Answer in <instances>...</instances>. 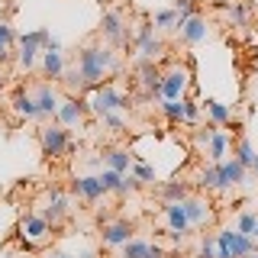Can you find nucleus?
<instances>
[{"label": "nucleus", "instance_id": "f257e3e1", "mask_svg": "<svg viewBox=\"0 0 258 258\" xmlns=\"http://www.w3.org/2000/svg\"><path fill=\"white\" fill-rule=\"evenodd\" d=\"M119 71V58L116 48L107 45L103 39H91L87 45L78 48V61L71 68H64V87H68L71 97H84L87 91H94L97 84H103V78L116 75Z\"/></svg>", "mask_w": 258, "mask_h": 258}, {"label": "nucleus", "instance_id": "f03ea898", "mask_svg": "<svg viewBox=\"0 0 258 258\" xmlns=\"http://www.w3.org/2000/svg\"><path fill=\"white\" fill-rule=\"evenodd\" d=\"M84 100H87V110H91L94 116L129 110V94H123L119 87H113V84H97L94 91L84 94Z\"/></svg>", "mask_w": 258, "mask_h": 258}, {"label": "nucleus", "instance_id": "7ed1b4c3", "mask_svg": "<svg viewBox=\"0 0 258 258\" xmlns=\"http://www.w3.org/2000/svg\"><path fill=\"white\" fill-rule=\"evenodd\" d=\"M39 149H42V155L48 161H58L68 155V149H71V136H68V129H64L61 123H42L39 126Z\"/></svg>", "mask_w": 258, "mask_h": 258}, {"label": "nucleus", "instance_id": "20e7f679", "mask_svg": "<svg viewBox=\"0 0 258 258\" xmlns=\"http://www.w3.org/2000/svg\"><path fill=\"white\" fill-rule=\"evenodd\" d=\"M258 248V242L245 232H239L236 226L216 232V258H245Z\"/></svg>", "mask_w": 258, "mask_h": 258}, {"label": "nucleus", "instance_id": "39448f33", "mask_svg": "<svg viewBox=\"0 0 258 258\" xmlns=\"http://www.w3.org/2000/svg\"><path fill=\"white\" fill-rule=\"evenodd\" d=\"M48 36H52L48 29H32V32H23V36L16 39V48H20L16 58H20V68L23 71H32L39 64V58H42V52H45Z\"/></svg>", "mask_w": 258, "mask_h": 258}, {"label": "nucleus", "instance_id": "423d86ee", "mask_svg": "<svg viewBox=\"0 0 258 258\" xmlns=\"http://www.w3.org/2000/svg\"><path fill=\"white\" fill-rule=\"evenodd\" d=\"M100 39L107 45H113V48H126L129 42H133L123 10H103V16H100Z\"/></svg>", "mask_w": 258, "mask_h": 258}, {"label": "nucleus", "instance_id": "0eeeda50", "mask_svg": "<svg viewBox=\"0 0 258 258\" xmlns=\"http://www.w3.org/2000/svg\"><path fill=\"white\" fill-rule=\"evenodd\" d=\"M190 87V68L181 61H171L165 71H161V100H181L187 97Z\"/></svg>", "mask_w": 258, "mask_h": 258}, {"label": "nucleus", "instance_id": "6e6552de", "mask_svg": "<svg viewBox=\"0 0 258 258\" xmlns=\"http://www.w3.org/2000/svg\"><path fill=\"white\" fill-rule=\"evenodd\" d=\"M16 236H20V242H32L36 248H42L52 239V223L42 213H26L20 220V226H16Z\"/></svg>", "mask_w": 258, "mask_h": 258}, {"label": "nucleus", "instance_id": "1a4fd4ad", "mask_svg": "<svg viewBox=\"0 0 258 258\" xmlns=\"http://www.w3.org/2000/svg\"><path fill=\"white\" fill-rule=\"evenodd\" d=\"M133 45H136V55H139V58H149V61H155L158 55L165 52V42H161L158 29L152 26V20H142V23H139Z\"/></svg>", "mask_w": 258, "mask_h": 258}, {"label": "nucleus", "instance_id": "9d476101", "mask_svg": "<svg viewBox=\"0 0 258 258\" xmlns=\"http://www.w3.org/2000/svg\"><path fill=\"white\" fill-rule=\"evenodd\" d=\"M184 213H187V220L194 229H207V226H213L216 213H213V204L204 197V194H187V197L181 200Z\"/></svg>", "mask_w": 258, "mask_h": 258}, {"label": "nucleus", "instance_id": "9b49d317", "mask_svg": "<svg viewBox=\"0 0 258 258\" xmlns=\"http://www.w3.org/2000/svg\"><path fill=\"white\" fill-rule=\"evenodd\" d=\"M87 100L84 97H61V103H58V113H55V123H61L64 129H78L81 123H84V116H87Z\"/></svg>", "mask_w": 258, "mask_h": 258}, {"label": "nucleus", "instance_id": "f8f14e48", "mask_svg": "<svg viewBox=\"0 0 258 258\" xmlns=\"http://www.w3.org/2000/svg\"><path fill=\"white\" fill-rule=\"evenodd\" d=\"M133 239V223L129 220H103L100 223V245L103 248H123Z\"/></svg>", "mask_w": 258, "mask_h": 258}, {"label": "nucleus", "instance_id": "ddd939ff", "mask_svg": "<svg viewBox=\"0 0 258 258\" xmlns=\"http://www.w3.org/2000/svg\"><path fill=\"white\" fill-rule=\"evenodd\" d=\"M32 97H36V107H39V119H42V123H52L55 113H58V103H61L58 91L52 87V81H39V84L32 87Z\"/></svg>", "mask_w": 258, "mask_h": 258}, {"label": "nucleus", "instance_id": "4468645a", "mask_svg": "<svg viewBox=\"0 0 258 258\" xmlns=\"http://www.w3.org/2000/svg\"><path fill=\"white\" fill-rule=\"evenodd\" d=\"M216 168H220V184H223V190L245 187V184H248V168L242 165L236 155H229V158L216 161Z\"/></svg>", "mask_w": 258, "mask_h": 258}, {"label": "nucleus", "instance_id": "2eb2a0df", "mask_svg": "<svg viewBox=\"0 0 258 258\" xmlns=\"http://www.w3.org/2000/svg\"><path fill=\"white\" fill-rule=\"evenodd\" d=\"M136 78H139V87L152 100H161V68L149 58H139L136 61Z\"/></svg>", "mask_w": 258, "mask_h": 258}, {"label": "nucleus", "instance_id": "dca6fc26", "mask_svg": "<svg viewBox=\"0 0 258 258\" xmlns=\"http://www.w3.org/2000/svg\"><path fill=\"white\" fill-rule=\"evenodd\" d=\"M68 194H64L61 187H48V194H45V204H42V210L39 213L45 216L48 223H52V229L55 226H61V220L68 216Z\"/></svg>", "mask_w": 258, "mask_h": 258}, {"label": "nucleus", "instance_id": "f3484780", "mask_svg": "<svg viewBox=\"0 0 258 258\" xmlns=\"http://www.w3.org/2000/svg\"><path fill=\"white\" fill-rule=\"evenodd\" d=\"M207 39V20L200 13H194L190 20H184L181 26H177V45H184V48H194V45H200Z\"/></svg>", "mask_w": 258, "mask_h": 258}, {"label": "nucleus", "instance_id": "a211bd4d", "mask_svg": "<svg viewBox=\"0 0 258 258\" xmlns=\"http://www.w3.org/2000/svg\"><path fill=\"white\" fill-rule=\"evenodd\" d=\"M71 194L84 204H97L103 197V187H100V174H78L71 181Z\"/></svg>", "mask_w": 258, "mask_h": 258}, {"label": "nucleus", "instance_id": "6ab92c4d", "mask_svg": "<svg viewBox=\"0 0 258 258\" xmlns=\"http://www.w3.org/2000/svg\"><path fill=\"white\" fill-rule=\"evenodd\" d=\"M10 110H13V116L20 119V123H36L39 119V107H36V97H32V91H16L10 97Z\"/></svg>", "mask_w": 258, "mask_h": 258}, {"label": "nucleus", "instance_id": "aec40b11", "mask_svg": "<svg viewBox=\"0 0 258 258\" xmlns=\"http://www.w3.org/2000/svg\"><path fill=\"white\" fill-rule=\"evenodd\" d=\"M39 68H42V78H52V81H61L64 75V55H61V48H45L42 52V58H39Z\"/></svg>", "mask_w": 258, "mask_h": 258}, {"label": "nucleus", "instance_id": "412c9836", "mask_svg": "<svg viewBox=\"0 0 258 258\" xmlns=\"http://www.w3.org/2000/svg\"><path fill=\"white\" fill-rule=\"evenodd\" d=\"M229 145H232V139H229V133H226L223 126H216L213 129V136H210V142H207V158L210 161H223V158H229Z\"/></svg>", "mask_w": 258, "mask_h": 258}, {"label": "nucleus", "instance_id": "4be33fe9", "mask_svg": "<svg viewBox=\"0 0 258 258\" xmlns=\"http://www.w3.org/2000/svg\"><path fill=\"white\" fill-rule=\"evenodd\" d=\"M165 226H168V232H181V236H187L194 229L187 213H184V207H181V200L177 204H165Z\"/></svg>", "mask_w": 258, "mask_h": 258}, {"label": "nucleus", "instance_id": "5701e85b", "mask_svg": "<svg viewBox=\"0 0 258 258\" xmlns=\"http://www.w3.org/2000/svg\"><path fill=\"white\" fill-rule=\"evenodd\" d=\"M103 155V168H113V171H119V174H126L129 168H133V155H129V149H103L100 152Z\"/></svg>", "mask_w": 258, "mask_h": 258}, {"label": "nucleus", "instance_id": "b1692460", "mask_svg": "<svg viewBox=\"0 0 258 258\" xmlns=\"http://www.w3.org/2000/svg\"><path fill=\"white\" fill-rule=\"evenodd\" d=\"M190 194L187 187V181H181V177H174V181H165L158 187V197H161V204H177V200H184Z\"/></svg>", "mask_w": 258, "mask_h": 258}, {"label": "nucleus", "instance_id": "393cba45", "mask_svg": "<svg viewBox=\"0 0 258 258\" xmlns=\"http://www.w3.org/2000/svg\"><path fill=\"white\" fill-rule=\"evenodd\" d=\"M204 110H207V116H210V123H213V126H229L232 110L226 107V103L213 100V97H207V100H204Z\"/></svg>", "mask_w": 258, "mask_h": 258}, {"label": "nucleus", "instance_id": "a878e982", "mask_svg": "<svg viewBox=\"0 0 258 258\" xmlns=\"http://www.w3.org/2000/svg\"><path fill=\"white\" fill-rule=\"evenodd\" d=\"M197 187H200V190H210V194L223 190V184H220V168H216V161H210L207 168H200V174H197Z\"/></svg>", "mask_w": 258, "mask_h": 258}, {"label": "nucleus", "instance_id": "bb28decb", "mask_svg": "<svg viewBox=\"0 0 258 258\" xmlns=\"http://www.w3.org/2000/svg\"><path fill=\"white\" fill-rule=\"evenodd\" d=\"M152 245L155 242H149V239H129L119 258H152Z\"/></svg>", "mask_w": 258, "mask_h": 258}, {"label": "nucleus", "instance_id": "cd10ccee", "mask_svg": "<svg viewBox=\"0 0 258 258\" xmlns=\"http://www.w3.org/2000/svg\"><path fill=\"white\" fill-rule=\"evenodd\" d=\"M232 155H236L242 165L248 168V171H252V165H255V158H258L255 149H252V142H248L245 136H239V139H236V145H232Z\"/></svg>", "mask_w": 258, "mask_h": 258}, {"label": "nucleus", "instance_id": "c85d7f7f", "mask_svg": "<svg viewBox=\"0 0 258 258\" xmlns=\"http://www.w3.org/2000/svg\"><path fill=\"white\" fill-rule=\"evenodd\" d=\"M158 113L168 123H181L184 119V97L181 100H158Z\"/></svg>", "mask_w": 258, "mask_h": 258}, {"label": "nucleus", "instance_id": "c756f323", "mask_svg": "<svg viewBox=\"0 0 258 258\" xmlns=\"http://www.w3.org/2000/svg\"><path fill=\"white\" fill-rule=\"evenodd\" d=\"M152 26H155V29H177V10H174V7L158 10L155 16H152Z\"/></svg>", "mask_w": 258, "mask_h": 258}, {"label": "nucleus", "instance_id": "7c9ffc66", "mask_svg": "<svg viewBox=\"0 0 258 258\" xmlns=\"http://www.w3.org/2000/svg\"><path fill=\"white\" fill-rule=\"evenodd\" d=\"M181 126H200V103L197 100H190V97H184V119H181Z\"/></svg>", "mask_w": 258, "mask_h": 258}, {"label": "nucleus", "instance_id": "2f4dec72", "mask_svg": "<svg viewBox=\"0 0 258 258\" xmlns=\"http://www.w3.org/2000/svg\"><path fill=\"white\" fill-rule=\"evenodd\" d=\"M255 223H258V210H242V213L236 216V229L245 232V236L255 232Z\"/></svg>", "mask_w": 258, "mask_h": 258}, {"label": "nucleus", "instance_id": "473e14b6", "mask_svg": "<svg viewBox=\"0 0 258 258\" xmlns=\"http://www.w3.org/2000/svg\"><path fill=\"white\" fill-rule=\"evenodd\" d=\"M226 20H229V26H248V10L242 4H229L226 7Z\"/></svg>", "mask_w": 258, "mask_h": 258}, {"label": "nucleus", "instance_id": "72a5a7b5", "mask_svg": "<svg viewBox=\"0 0 258 258\" xmlns=\"http://www.w3.org/2000/svg\"><path fill=\"white\" fill-rule=\"evenodd\" d=\"M129 171L139 177L142 184H152V181H155V168H152V165H145L142 158H133V168H129Z\"/></svg>", "mask_w": 258, "mask_h": 258}, {"label": "nucleus", "instance_id": "f704fd0d", "mask_svg": "<svg viewBox=\"0 0 258 258\" xmlns=\"http://www.w3.org/2000/svg\"><path fill=\"white\" fill-rule=\"evenodd\" d=\"M100 123H103V129H110V133H126V116L123 113H103Z\"/></svg>", "mask_w": 258, "mask_h": 258}, {"label": "nucleus", "instance_id": "c9c22d12", "mask_svg": "<svg viewBox=\"0 0 258 258\" xmlns=\"http://www.w3.org/2000/svg\"><path fill=\"white\" fill-rule=\"evenodd\" d=\"M0 39H7L10 45H16V39H20V36H16V29H13L7 20H0Z\"/></svg>", "mask_w": 258, "mask_h": 258}, {"label": "nucleus", "instance_id": "e433bc0d", "mask_svg": "<svg viewBox=\"0 0 258 258\" xmlns=\"http://www.w3.org/2000/svg\"><path fill=\"white\" fill-rule=\"evenodd\" d=\"M10 52H13V45L7 42V39H0V61H7V58H10Z\"/></svg>", "mask_w": 258, "mask_h": 258}, {"label": "nucleus", "instance_id": "4c0bfd02", "mask_svg": "<svg viewBox=\"0 0 258 258\" xmlns=\"http://www.w3.org/2000/svg\"><path fill=\"white\" fill-rule=\"evenodd\" d=\"M81 258H100V255H97V252H84V255H81Z\"/></svg>", "mask_w": 258, "mask_h": 258}, {"label": "nucleus", "instance_id": "58836bf2", "mask_svg": "<svg viewBox=\"0 0 258 258\" xmlns=\"http://www.w3.org/2000/svg\"><path fill=\"white\" fill-rule=\"evenodd\" d=\"M52 258H71V255H64V252H55V255H52Z\"/></svg>", "mask_w": 258, "mask_h": 258}, {"label": "nucleus", "instance_id": "ea45409f", "mask_svg": "<svg viewBox=\"0 0 258 258\" xmlns=\"http://www.w3.org/2000/svg\"><path fill=\"white\" fill-rule=\"evenodd\" d=\"M252 239H255V242H258V223H255V232H252Z\"/></svg>", "mask_w": 258, "mask_h": 258}, {"label": "nucleus", "instance_id": "a19ab883", "mask_svg": "<svg viewBox=\"0 0 258 258\" xmlns=\"http://www.w3.org/2000/svg\"><path fill=\"white\" fill-rule=\"evenodd\" d=\"M245 258H258V248H255V252H252V255H245Z\"/></svg>", "mask_w": 258, "mask_h": 258}, {"label": "nucleus", "instance_id": "79ce46f5", "mask_svg": "<svg viewBox=\"0 0 258 258\" xmlns=\"http://www.w3.org/2000/svg\"><path fill=\"white\" fill-rule=\"evenodd\" d=\"M255 207H258V197H255Z\"/></svg>", "mask_w": 258, "mask_h": 258}, {"label": "nucleus", "instance_id": "37998d69", "mask_svg": "<svg viewBox=\"0 0 258 258\" xmlns=\"http://www.w3.org/2000/svg\"><path fill=\"white\" fill-rule=\"evenodd\" d=\"M0 64H4V61H0Z\"/></svg>", "mask_w": 258, "mask_h": 258}]
</instances>
